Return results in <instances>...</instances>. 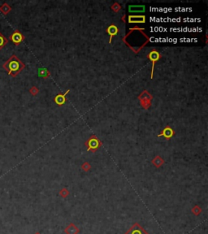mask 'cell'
Returning a JSON list of instances; mask_svg holds the SVG:
<instances>
[{"label":"cell","instance_id":"44dd1931","mask_svg":"<svg viewBox=\"0 0 208 234\" xmlns=\"http://www.w3.org/2000/svg\"><path fill=\"white\" fill-rule=\"evenodd\" d=\"M112 9L115 12H118L121 9V6L119 4V3H115L112 6Z\"/></svg>","mask_w":208,"mask_h":234},{"label":"cell","instance_id":"4fadbf2b","mask_svg":"<svg viewBox=\"0 0 208 234\" xmlns=\"http://www.w3.org/2000/svg\"><path fill=\"white\" fill-rule=\"evenodd\" d=\"M129 12H145V6L141 5V6H129Z\"/></svg>","mask_w":208,"mask_h":234},{"label":"cell","instance_id":"3957f363","mask_svg":"<svg viewBox=\"0 0 208 234\" xmlns=\"http://www.w3.org/2000/svg\"><path fill=\"white\" fill-rule=\"evenodd\" d=\"M138 99L140 101L143 109L147 110L151 106V100L153 99V96L147 90H144L142 92L138 95Z\"/></svg>","mask_w":208,"mask_h":234},{"label":"cell","instance_id":"8992f818","mask_svg":"<svg viewBox=\"0 0 208 234\" xmlns=\"http://www.w3.org/2000/svg\"><path fill=\"white\" fill-rule=\"evenodd\" d=\"M9 39L13 43L15 44L16 46H18L19 44L21 43V42L24 41L25 39V36L22 34L21 33L19 30H16L13 32L12 34L10 35Z\"/></svg>","mask_w":208,"mask_h":234},{"label":"cell","instance_id":"7c38bea8","mask_svg":"<svg viewBox=\"0 0 208 234\" xmlns=\"http://www.w3.org/2000/svg\"><path fill=\"white\" fill-rule=\"evenodd\" d=\"M151 163L152 164L154 165L156 168H160L161 167L164 165V160L159 155H157L152 159Z\"/></svg>","mask_w":208,"mask_h":234},{"label":"cell","instance_id":"30bf717a","mask_svg":"<svg viewBox=\"0 0 208 234\" xmlns=\"http://www.w3.org/2000/svg\"><path fill=\"white\" fill-rule=\"evenodd\" d=\"M70 90H68L65 92L64 94H57V95L55 97V99H54L55 103L58 106H63L64 104H65L66 101H67L66 96L68 94Z\"/></svg>","mask_w":208,"mask_h":234},{"label":"cell","instance_id":"9a60e30c","mask_svg":"<svg viewBox=\"0 0 208 234\" xmlns=\"http://www.w3.org/2000/svg\"><path fill=\"white\" fill-rule=\"evenodd\" d=\"M38 74L39 76L42 77L43 79H47V78H48L51 76L50 72L47 69H46V68H40L38 70Z\"/></svg>","mask_w":208,"mask_h":234},{"label":"cell","instance_id":"5b68a950","mask_svg":"<svg viewBox=\"0 0 208 234\" xmlns=\"http://www.w3.org/2000/svg\"><path fill=\"white\" fill-rule=\"evenodd\" d=\"M125 234H149L138 223H134Z\"/></svg>","mask_w":208,"mask_h":234},{"label":"cell","instance_id":"8fae6325","mask_svg":"<svg viewBox=\"0 0 208 234\" xmlns=\"http://www.w3.org/2000/svg\"><path fill=\"white\" fill-rule=\"evenodd\" d=\"M64 231L66 234H78L80 233V229L73 223H70L65 228Z\"/></svg>","mask_w":208,"mask_h":234},{"label":"cell","instance_id":"5bb4252c","mask_svg":"<svg viewBox=\"0 0 208 234\" xmlns=\"http://www.w3.org/2000/svg\"><path fill=\"white\" fill-rule=\"evenodd\" d=\"M12 11V8H11V6L10 5H8L7 3H4L2 5L1 7H0V12L3 13V15H8L10 12Z\"/></svg>","mask_w":208,"mask_h":234},{"label":"cell","instance_id":"7402d4cb","mask_svg":"<svg viewBox=\"0 0 208 234\" xmlns=\"http://www.w3.org/2000/svg\"><path fill=\"white\" fill-rule=\"evenodd\" d=\"M34 234H41V233H35Z\"/></svg>","mask_w":208,"mask_h":234},{"label":"cell","instance_id":"9c48e42d","mask_svg":"<svg viewBox=\"0 0 208 234\" xmlns=\"http://www.w3.org/2000/svg\"><path fill=\"white\" fill-rule=\"evenodd\" d=\"M106 32H107V34L110 36V38H109V43L111 44L112 43V39L113 38L116 36V35L118 34V33H119V29H118V27H117L116 25H109L108 27H107V29H106Z\"/></svg>","mask_w":208,"mask_h":234},{"label":"cell","instance_id":"ba28073f","mask_svg":"<svg viewBox=\"0 0 208 234\" xmlns=\"http://www.w3.org/2000/svg\"><path fill=\"white\" fill-rule=\"evenodd\" d=\"M128 21L130 24H143L146 22V16L142 15H130Z\"/></svg>","mask_w":208,"mask_h":234},{"label":"cell","instance_id":"2e32d148","mask_svg":"<svg viewBox=\"0 0 208 234\" xmlns=\"http://www.w3.org/2000/svg\"><path fill=\"white\" fill-rule=\"evenodd\" d=\"M202 211H203V210L198 205H195L194 207H193V208L191 209V212L193 213V215L197 216H198L200 214L202 213Z\"/></svg>","mask_w":208,"mask_h":234},{"label":"cell","instance_id":"52a82bcc","mask_svg":"<svg viewBox=\"0 0 208 234\" xmlns=\"http://www.w3.org/2000/svg\"><path fill=\"white\" fill-rule=\"evenodd\" d=\"M175 134V132L174 130L170 127V126H166L164 129L161 131V133L159 134H158V138H160V137H164L166 140H170Z\"/></svg>","mask_w":208,"mask_h":234},{"label":"cell","instance_id":"277c9868","mask_svg":"<svg viewBox=\"0 0 208 234\" xmlns=\"http://www.w3.org/2000/svg\"><path fill=\"white\" fill-rule=\"evenodd\" d=\"M148 60L152 62V68H151V78L153 79V73H154V68H155V65L156 62L159 60L161 58L159 52L156 50H152L147 55Z\"/></svg>","mask_w":208,"mask_h":234},{"label":"cell","instance_id":"d6986e66","mask_svg":"<svg viewBox=\"0 0 208 234\" xmlns=\"http://www.w3.org/2000/svg\"><path fill=\"white\" fill-rule=\"evenodd\" d=\"M81 169H82L84 172H89L90 170L91 169V165L90 164V163L88 162H85L83 163L82 165H81Z\"/></svg>","mask_w":208,"mask_h":234},{"label":"cell","instance_id":"6da1fadb","mask_svg":"<svg viewBox=\"0 0 208 234\" xmlns=\"http://www.w3.org/2000/svg\"><path fill=\"white\" fill-rule=\"evenodd\" d=\"M3 68L8 73V75L16 77L25 68V64L16 55H12L3 64Z\"/></svg>","mask_w":208,"mask_h":234},{"label":"cell","instance_id":"7a4b0ae2","mask_svg":"<svg viewBox=\"0 0 208 234\" xmlns=\"http://www.w3.org/2000/svg\"><path fill=\"white\" fill-rule=\"evenodd\" d=\"M103 143L95 135H91L90 138L85 142V146L87 147V151L95 153L101 146Z\"/></svg>","mask_w":208,"mask_h":234},{"label":"cell","instance_id":"ac0fdd59","mask_svg":"<svg viewBox=\"0 0 208 234\" xmlns=\"http://www.w3.org/2000/svg\"><path fill=\"white\" fill-rule=\"evenodd\" d=\"M8 42V39H7L3 35L0 33V50Z\"/></svg>","mask_w":208,"mask_h":234},{"label":"cell","instance_id":"ffe728a7","mask_svg":"<svg viewBox=\"0 0 208 234\" xmlns=\"http://www.w3.org/2000/svg\"><path fill=\"white\" fill-rule=\"evenodd\" d=\"M29 93H30L33 96H36L38 95V94L39 93V90L36 86H33L30 90H29Z\"/></svg>","mask_w":208,"mask_h":234},{"label":"cell","instance_id":"e0dca14e","mask_svg":"<svg viewBox=\"0 0 208 234\" xmlns=\"http://www.w3.org/2000/svg\"><path fill=\"white\" fill-rule=\"evenodd\" d=\"M59 194H60V196L61 198H66L68 197V195L70 194V193L67 188H62L60 190V192H59Z\"/></svg>","mask_w":208,"mask_h":234}]
</instances>
